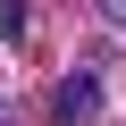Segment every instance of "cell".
I'll list each match as a JSON object with an SVG mask.
<instances>
[{
  "label": "cell",
  "instance_id": "1",
  "mask_svg": "<svg viewBox=\"0 0 126 126\" xmlns=\"http://www.w3.org/2000/svg\"><path fill=\"white\" fill-rule=\"evenodd\" d=\"M93 109H101V76H84V67H76L67 84H59V101H50V118H59V126H84Z\"/></svg>",
  "mask_w": 126,
  "mask_h": 126
},
{
  "label": "cell",
  "instance_id": "2",
  "mask_svg": "<svg viewBox=\"0 0 126 126\" xmlns=\"http://www.w3.org/2000/svg\"><path fill=\"white\" fill-rule=\"evenodd\" d=\"M101 17H109V25H126V0H101Z\"/></svg>",
  "mask_w": 126,
  "mask_h": 126
}]
</instances>
